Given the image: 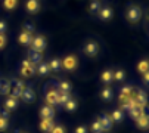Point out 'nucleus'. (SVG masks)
Here are the masks:
<instances>
[{"mask_svg": "<svg viewBox=\"0 0 149 133\" xmlns=\"http://www.w3.org/2000/svg\"><path fill=\"white\" fill-rule=\"evenodd\" d=\"M132 99H134V92H133V89H132L130 86L121 87V90H120V104H121V106H123V105H127Z\"/></svg>", "mask_w": 149, "mask_h": 133, "instance_id": "nucleus-1", "label": "nucleus"}, {"mask_svg": "<svg viewBox=\"0 0 149 133\" xmlns=\"http://www.w3.org/2000/svg\"><path fill=\"white\" fill-rule=\"evenodd\" d=\"M140 18H142V9L136 5H130V8L127 9V19H129V22L136 24V22H139Z\"/></svg>", "mask_w": 149, "mask_h": 133, "instance_id": "nucleus-2", "label": "nucleus"}, {"mask_svg": "<svg viewBox=\"0 0 149 133\" xmlns=\"http://www.w3.org/2000/svg\"><path fill=\"white\" fill-rule=\"evenodd\" d=\"M30 46H31V50L41 53V52L46 49V38H45L43 36H37V37L33 38V41H31Z\"/></svg>", "mask_w": 149, "mask_h": 133, "instance_id": "nucleus-3", "label": "nucleus"}, {"mask_svg": "<svg viewBox=\"0 0 149 133\" xmlns=\"http://www.w3.org/2000/svg\"><path fill=\"white\" fill-rule=\"evenodd\" d=\"M84 53L90 58H95L99 53V44L96 41H87L84 44Z\"/></svg>", "mask_w": 149, "mask_h": 133, "instance_id": "nucleus-4", "label": "nucleus"}, {"mask_svg": "<svg viewBox=\"0 0 149 133\" xmlns=\"http://www.w3.org/2000/svg\"><path fill=\"white\" fill-rule=\"evenodd\" d=\"M21 99H22L25 104H31L36 101V93L30 86H25V89L22 90V95H21Z\"/></svg>", "mask_w": 149, "mask_h": 133, "instance_id": "nucleus-5", "label": "nucleus"}, {"mask_svg": "<svg viewBox=\"0 0 149 133\" xmlns=\"http://www.w3.org/2000/svg\"><path fill=\"white\" fill-rule=\"evenodd\" d=\"M99 123H100V126H102V130L103 132H108V130H111L112 129V120H111V117L108 116V114H103V116H100L99 118Z\"/></svg>", "mask_w": 149, "mask_h": 133, "instance_id": "nucleus-6", "label": "nucleus"}, {"mask_svg": "<svg viewBox=\"0 0 149 133\" xmlns=\"http://www.w3.org/2000/svg\"><path fill=\"white\" fill-rule=\"evenodd\" d=\"M97 15H99V19L100 21H109L112 18V9L109 6H103V8L99 9Z\"/></svg>", "mask_w": 149, "mask_h": 133, "instance_id": "nucleus-7", "label": "nucleus"}, {"mask_svg": "<svg viewBox=\"0 0 149 133\" xmlns=\"http://www.w3.org/2000/svg\"><path fill=\"white\" fill-rule=\"evenodd\" d=\"M62 66H63L65 70H68V71L74 70L75 66H77V59H75V56H72V55L67 56L65 59L62 61Z\"/></svg>", "mask_w": 149, "mask_h": 133, "instance_id": "nucleus-8", "label": "nucleus"}, {"mask_svg": "<svg viewBox=\"0 0 149 133\" xmlns=\"http://www.w3.org/2000/svg\"><path fill=\"white\" fill-rule=\"evenodd\" d=\"M55 127V121L53 118H41V123H40V130L43 132H52V129Z\"/></svg>", "mask_w": 149, "mask_h": 133, "instance_id": "nucleus-9", "label": "nucleus"}, {"mask_svg": "<svg viewBox=\"0 0 149 133\" xmlns=\"http://www.w3.org/2000/svg\"><path fill=\"white\" fill-rule=\"evenodd\" d=\"M40 116L41 118H53L55 117V108L50 105H46L40 109Z\"/></svg>", "mask_w": 149, "mask_h": 133, "instance_id": "nucleus-10", "label": "nucleus"}, {"mask_svg": "<svg viewBox=\"0 0 149 133\" xmlns=\"http://www.w3.org/2000/svg\"><path fill=\"white\" fill-rule=\"evenodd\" d=\"M33 34L31 33H28V31H22L19 34V43L21 44H24V46H30L31 44V41H33Z\"/></svg>", "mask_w": 149, "mask_h": 133, "instance_id": "nucleus-11", "label": "nucleus"}, {"mask_svg": "<svg viewBox=\"0 0 149 133\" xmlns=\"http://www.w3.org/2000/svg\"><path fill=\"white\" fill-rule=\"evenodd\" d=\"M27 10L30 13H37L40 9V2L38 0H27V5H25Z\"/></svg>", "mask_w": 149, "mask_h": 133, "instance_id": "nucleus-12", "label": "nucleus"}, {"mask_svg": "<svg viewBox=\"0 0 149 133\" xmlns=\"http://www.w3.org/2000/svg\"><path fill=\"white\" fill-rule=\"evenodd\" d=\"M46 102H47V105H50V106L58 105V92H56V90H50V92L46 95Z\"/></svg>", "mask_w": 149, "mask_h": 133, "instance_id": "nucleus-13", "label": "nucleus"}, {"mask_svg": "<svg viewBox=\"0 0 149 133\" xmlns=\"http://www.w3.org/2000/svg\"><path fill=\"white\" fill-rule=\"evenodd\" d=\"M41 58H43V56H41V53H40V52L30 50V52H28V58H27V59H28L31 64H34V65H36V64H40V62H41Z\"/></svg>", "mask_w": 149, "mask_h": 133, "instance_id": "nucleus-14", "label": "nucleus"}, {"mask_svg": "<svg viewBox=\"0 0 149 133\" xmlns=\"http://www.w3.org/2000/svg\"><path fill=\"white\" fill-rule=\"evenodd\" d=\"M16 106H18V99L9 95L8 99L5 101V108H6V111H12V109H15Z\"/></svg>", "mask_w": 149, "mask_h": 133, "instance_id": "nucleus-15", "label": "nucleus"}, {"mask_svg": "<svg viewBox=\"0 0 149 133\" xmlns=\"http://www.w3.org/2000/svg\"><path fill=\"white\" fill-rule=\"evenodd\" d=\"M100 98L103 99V101H106V102H109L112 98H114V90L111 87H105L103 90L100 92Z\"/></svg>", "mask_w": 149, "mask_h": 133, "instance_id": "nucleus-16", "label": "nucleus"}, {"mask_svg": "<svg viewBox=\"0 0 149 133\" xmlns=\"http://www.w3.org/2000/svg\"><path fill=\"white\" fill-rule=\"evenodd\" d=\"M10 92V81L8 80H0V95H9Z\"/></svg>", "mask_w": 149, "mask_h": 133, "instance_id": "nucleus-17", "label": "nucleus"}, {"mask_svg": "<svg viewBox=\"0 0 149 133\" xmlns=\"http://www.w3.org/2000/svg\"><path fill=\"white\" fill-rule=\"evenodd\" d=\"M109 117H111L112 123H120L124 120V113H123V109H115V111H112V114Z\"/></svg>", "mask_w": 149, "mask_h": 133, "instance_id": "nucleus-18", "label": "nucleus"}, {"mask_svg": "<svg viewBox=\"0 0 149 133\" xmlns=\"http://www.w3.org/2000/svg\"><path fill=\"white\" fill-rule=\"evenodd\" d=\"M100 80H102L103 83H106V84H109V83L114 80V71H112V70H106V71H103L102 76H100Z\"/></svg>", "mask_w": 149, "mask_h": 133, "instance_id": "nucleus-19", "label": "nucleus"}, {"mask_svg": "<svg viewBox=\"0 0 149 133\" xmlns=\"http://www.w3.org/2000/svg\"><path fill=\"white\" fill-rule=\"evenodd\" d=\"M37 73L40 76H47L50 73V68H49V64L47 62H40L38 66H37Z\"/></svg>", "mask_w": 149, "mask_h": 133, "instance_id": "nucleus-20", "label": "nucleus"}, {"mask_svg": "<svg viewBox=\"0 0 149 133\" xmlns=\"http://www.w3.org/2000/svg\"><path fill=\"white\" fill-rule=\"evenodd\" d=\"M71 99V95L67 92H58V105H65Z\"/></svg>", "mask_w": 149, "mask_h": 133, "instance_id": "nucleus-21", "label": "nucleus"}, {"mask_svg": "<svg viewBox=\"0 0 149 133\" xmlns=\"http://www.w3.org/2000/svg\"><path fill=\"white\" fill-rule=\"evenodd\" d=\"M49 68H50V71H59L62 68V61L58 59V58H53L49 62Z\"/></svg>", "mask_w": 149, "mask_h": 133, "instance_id": "nucleus-22", "label": "nucleus"}, {"mask_svg": "<svg viewBox=\"0 0 149 133\" xmlns=\"http://www.w3.org/2000/svg\"><path fill=\"white\" fill-rule=\"evenodd\" d=\"M139 129H148V114L145 113L143 116H140L137 120H134Z\"/></svg>", "mask_w": 149, "mask_h": 133, "instance_id": "nucleus-23", "label": "nucleus"}, {"mask_svg": "<svg viewBox=\"0 0 149 133\" xmlns=\"http://www.w3.org/2000/svg\"><path fill=\"white\" fill-rule=\"evenodd\" d=\"M58 87H59V92H67V93H70L71 89H72L71 83H70V81H65V80H62V81L58 84Z\"/></svg>", "mask_w": 149, "mask_h": 133, "instance_id": "nucleus-24", "label": "nucleus"}, {"mask_svg": "<svg viewBox=\"0 0 149 133\" xmlns=\"http://www.w3.org/2000/svg\"><path fill=\"white\" fill-rule=\"evenodd\" d=\"M100 8H102V3L99 2V0H92L90 6H89V10H90L92 13H97Z\"/></svg>", "mask_w": 149, "mask_h": 133, "instance_id": "nucleus-25", "label": "nucleus"}, {"mask_svg": "<svg viewBox=\"0 0 149 133\" xmlns=\"http://www.w3.org/2000/svg\"><path fill=\"white\" fill-rule=\"evenodd\" d=\"M34 71H36V65H33V66H21V74L25 76V77H30L31 74H34Z\"/></svg>", "mask_w": 149, "mask_h": 133, "instance_id": "nucleus-26", "label": "nucleus"}, {"mask_svg": "<svg viewBox=\"0 0 149 133\" xmlns=\"http://www.w3.org/2000/svg\"><path fill=\"white\" fill-rule=\"evenodd\" d=\"M63 106H65V109L68 111V113H74V111L77 109V101L71 98V99H70L65 105H63Z\"/></svg>", "mask_w": 149, "mask_h": 133, "instance_id": "nucleus-27", "label": "nucleus"}, {"mask_svg": "<svg viewBox=\"0 0 149 133\" xmlns=\"http://www.w3.org/2000/svg\"><path fill=\"white\" fill-rule=\"evenodd\" d=\"M3 5H5V9L12 10V9H15V8H16V5H18V0H5Z\"/></svg>", "mask_w": 149, "mask_h": 133, "instance_id": "nucleus-28", "label": "nucleus"}, {"mask_svg": "<svg viewBox=\"0 0 149 133\" xmlns=\"http://www.w3.org/2000/svg\"><path fill=\"white\" fill-rule=\"evenodd\" d=\"M124 78H125V73H124V70H117V71H114V80L123 81Z\"/></svg>", "mask_w": 149, "mask_h": 133, "instance_id": "nucleus-29", "label": "nucleus"}, {"mask_svg": "<svg viewBox=\"0 0 149 133\" xmlns=\"http://www.w3.org/2000/svg\"><path fill=\"white\" fill-rule=\"evenodd\" d=\"M137 70H139L140 73H143V74H145V73H148V61H146V59H145V61H142V62L137 65Z\"/></svg>", "mask_w": 149, "mask_h": 133, "instance_id": "nucleus-30", "label": "nucleus"}, {"mask_svg": "<svg viewBox=\"0 0 149 133\" xmlns=\"http://www.w3.org/2000/svg\"><path fill=\"white\" fill-rule=\"evenodd\" d=\"M92 130H93V133H102L103 130H102V126H100V123H99V120H96L93 124H92Z\"/></svg>", "mask_w": 149, "mask_h": 133, "instance_id": "nucleus-31", "label": "nucleus"}, {"mask_svg": "<svg viewBox=\"0 0 149 133\" xmlns=\"http://www.w3.org/2000/svg\"><path fill=\"white\" fill-rule=\"evenodd\" d=\"M8 126H9V120H8V118H3V117H0V132L6 130Z\"/></svg>", "mask_w": 149, "mask_h": 133, "instance_id": "nucleus-32", "label": "nucleus"}, {"mask_svg": "<svg viewBox=\"0 0 149 133\" xmlns=\"http://www.w3.org/2000/svg\"><path fill=\"white\" fill-rule=\"evenodd\" d=\"M50 133H65V129H63L62 126H55Z\"/></svg>", "mask_w": 149, "mask_h": 133, "instance_id": "nucleus-33", "label": "nucleus"}, {"mask_svg": "<svg viewBox=\"0 0 149 133\" xmlns=\"http://www.w3.org/2000/svg\"><path fill=\"white\" fill-rule=\"evenodd\" d=\"M25 31H28V33H31V31H34V25L33 24H30V22H25Z\"/></svg>", "mask_w": 149, "mask_h": 133, "instance_id": "nucleus-34", "label": "nucleus"}, {"mask_svg": "<svg viewBox=\"0 0 149 133\" xmlns=\"http://www.w3.org/2000/svg\"><path fill=\"white\" fill-rule=\"evenodd\" d=\"M6 31V22L5 21H0V34H3Z\"/></svg>", "mask_w": 149, "mask_h": 133, "instance_id": "nucleus-35", "label": "nucleus"}, {"mask_svg": "<svg viewBox=\"0 0 149 133\" xmlns=\"http://www.w3.org/2000/svg\"><path fill=\"white\" fill-rule=\"evenodd\" d=\"M75 133H87V129L84 127V126H80V127L75 129Z\"/></svg>", "mask_w": 149, "mask_h": 133, "instance_id": "nucleus-36", "label": "nucleus"}, {"mask_svg": "<svg viewBox=\"0 0 149 133\" xmlns=\"http://www.w3.org/2000/svg\"><path fill=\"white\" fill-rule=\"evenodd\" d=\"M5 43H6V37H5L3 34H0V49L5 46Z\"/></svg>", "mask_w": 149, "mask_h": 133, "instance_id": "nucleus-37", "label": "nucleus"}, {"mask_svg": "<svg viewBox=\"0 0 149 133\" xmlns=\"http://www.w3.org/2000/svg\"><path fill=\"white\" fill-rule=\"evenodd\" d=\"M0 117H3V118H8V120H9V113H8V111H2V116H0Z\"/></svg>", "mask_w": 149, "mask_h": 133, "instance_id": "nucleus-38", "label": "nucleus"}, {"mask_svg": "<svg viewBox=\"0 0 149 133\" xmlns=\"http://www.w3.org/2000/svg\"><path fill=\"white\" fill-rule=\"evenodd\" d=\"M143 80L148 83V80H149V74H148V73H145V74H143Z\"/></svg>", "mask_w": 149, "mask_h": 133, "instance_id": "nucleus-39", "label": "nucleus"}]
</instances>
